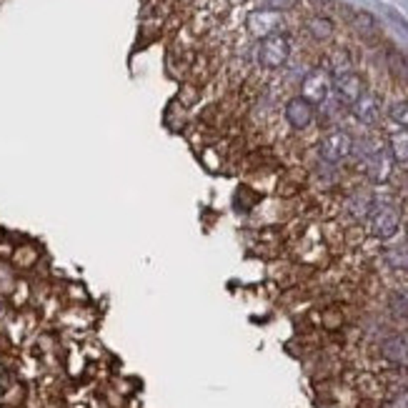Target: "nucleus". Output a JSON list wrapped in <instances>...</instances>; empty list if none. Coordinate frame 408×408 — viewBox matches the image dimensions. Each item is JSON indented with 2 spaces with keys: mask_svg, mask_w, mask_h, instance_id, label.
Returning a JSON list of instances; mask_svg holds the SVG:
<instances>
[{
  "mask_svg": "<svg viewBox=\"0 0 408 408\" xmlns=\"http://www.w3.org/2000/svg\"><path fill=\"white\" fill-rule=\"evenodd\" d=\"M290 55V40L283 33H276V35H268V38L261 40L258 45V63L268 70H276L280 65H285Z\"/></svg>",
  "mask_w": 408,
  "mask_h": 408,
  "instance_id": "nucleus-1",
  "label": "nucleus"
},
{
  "mask_svg": "<svg viewBox=\"0 0 408 408\" xmlns=\"http://www.w3.org/2000/svg\"><path fill=\"white\" fill-rule=\"evenodd\" d=\"M401 213L393 205H381V208L370 210V233L376 238H391L398 231Z\"/></svg>",
  "mask_w": 408,
  "mask_h": 408,
  "instance_id": "nucleus-5",
  "label": "nucleus"
},
{
  "mask_svg": "<svg viewBox=\"0 0 408 408\" xmlns=\"http://www.w3.org/2000/svg\"><path fill=\"white\" fill-rule=\"evenodd\" d=\"M406 238H408V228H406Z\"/></svg>",
  "mask_w": 408,
  "mask_h": 408,
  "instance_id": "nucleus-18",
  "label": "nucleus"
},
{
  "mask_svg": "<svg viewBox=\"0 0 408 408\" xmlns=\"http://www.w3.org/2000/svg\"><path fill=\"white\" fill-rule=\"evenodd\" d=\"M388 153L401 163L408 161V130H398L391 135V151Z\"/></svg>",
  "mask_w": 408,
  "mask_h": 408,
  "instance_id": "nucleus-12",
  "label": "nucleus"
},
{
  "mask_svg": "<svg viewBox=\"0 0 408 408\" xmlns=\"http://www.w3.org/2000/svg\"><path fill=\"white\" fill-rule=\"evenodd\" d=\"M353 28L361 33V35H363V38H376V33H378L376 18L370 16V13H366V11H361V13H356V16H353Z\"/></svg>",
  "mask_w": 408,
  "mask_h": 408,
  "instance_id": "nucleus-11",
  "label": "nucleus"
},
{
  "mask_svg": "<svg viewBox=\"0 0 408 408\" xmlns=\"http://www.w3.org/2000/svg\"><path fill=\"white\" fill-rule=\"evenodd\" d=\"M333 88H336V96H339L344 103H348V106H353V103L366 93L363 78H361L358 73H353V70L339 73V76L333 78Z\"/></svg>",
  "mask_w": 408,
  "mask_h": 408,
  "instance_id": "nucleus-6",
  "label": "nucleus"
},
{
  "mask_svg": "<svg viewBox=\"0 0 408 408\" xmlns=\"http://www.w3.org/2000/svg\"><path fill=\"white\" fill-rule=\"evenodd\" d=\"M246 28L253 38H268V35H276L283 28V16L276 11H268V8H261V11L248 13L246 18Z\"/></svg>",
  "mask_w": 408,
  "mask_h": 408,
  "instance_id": "nucleus-3",
  "label": "nucleus"
},
{
  "mask_svg": "<svg viewBox=\"0 0 408 408\" xmlns=\"http://www.w3.org/2000/svg\"><path fill=\"white\" fill-rule=\"evenodd\" d=\"M308 33H311L316 40H328L333 35V21H328V18H311L308 21Z\"/></svg>",
  "mask_w": 408,
  "mask_h": 408,
  "instance_id": "nucleus-13",
  "label": "nucleus"
},
{
  "mask_svg": "<svg viewBox=\"0 0 408 408\" xmlns=\"http://www.w3.org/2000/svg\"><path fill=\"white\" fill-rule=\"evenodd\" d=\"M366 171H368V178L373 183H386L393 171V156L388 151H383V148H378V151H373L368 156Z\"/></svg>",
  "mask_w": 408,
  "mask_h": 408,
  "instance_id": "nucleus-8",
  "label": "nucleus"
},
{
  "mask_svg": "<svg viewBox=\"0 0 408 408\" xmlns=\"http://www.w3.org/2000/svg\"><path fill=\"white\" fill-rule=\"evenodd\" d=\"M386 258L393 268H401V271L408 268V248H393V251H388Z\"/></svg>",
  "mask_w": 408,
  "mask_h": 408,
  "instance_id": "nucleus-16",
  "label": "nucleus"
},
{
  "mask_svg": "<svg viewBox=\"0 0 408 408\" xmlns=\"http://www.w3.org/2000/svg\"><path fill=\"white\" fill-rule=\"evenodd\" d=\"M331 86H333L331 76H328L326 70L316 68V70H311L306 78H303L301 98L311 103V106H318V103H323L328 98V93H331Z\"/></svg>",
  "mask_w": 408,
  "mask_h": 408,
  "instance_id": "nucleus-4",
  "label": "nucleus"
},
{
  "mask_svg": "<svg viewBox=\"0 0 408 408\" xmlns=\"http://www.w3.org/2000/svg\"><path fill=\"white\" fill-rule=\"evenodd\" d=\"M351 151H353V138L346 130H331L318 143V156L326 163H341L351 156Z\"/></svg>",
  "mask_w": 408,
  "mask_h": 408,
  "instance_id": "nucleus-2",
  "label": "nucleus"
},
{
  "mask_svg": "<svg viewBox=\"0 0 408 408\" xmlns=\"http://www.w3.org/2000/svg\"><path fill=\"white\" fill-rule=\"evenodd\" d=\"M313 113H316L313 106L308 101H303L301 96L290 98V101L285 103V120H288V125L295 130L308 128V125L313 123Z\"/></svg>",
  "mask_w": 408,
  "mask_h": 408,
  "instance_id": "nucleus-7",
  "label": "nucleus"
},
{
  "mask_svg": "<svg viewBox=\"0 0 408 408\" xmlns=\"http://www.w3.org/2000/svg\"><path fill=\"white\" fill-rule=\"evenodd\" d=\"M388 115L396 125H401L403 130H408V101H401V103H393L388 108Z\"/></svg>",
  "mask_w": 408,
  "mask_h": 408,
  "instance_id": "nucleus-15",
  "label": "nucleus"
},
{
  "mask_svg": "<svg viewBox=\"0 0 408 408\" xmlns=\"http://www.w3.org/2000/svg\"><path fill=\"white\" fill-rule=\"evenodd\" d=\"M388 65H391L393 76L408 81V55H401L398 50H391V53H388Z\"/></svg>",
  "mask_w": 408,
  "mask_h": 408,
  "instance_id": "nucleus-14",
  "label": "nucleus"
},
{
  "mask_svg": "<svg viewBox=\"0 0 408 408\" xmlns=\"http://www.w3.org/2000/svg\"><path fill=\"white\" fill-rule=\"evenodd\" d=\"M353 115L363 125H376L381 118V101L373 93H363L358 101L353 103Z\"/></svg>",
  "mask_w": 408,
  "mask_h": 408,
  "instance_id": "nucleus-9",
  "label": "nucleus"
},
{
  "mask_svg": "<svg viewBox=\"0 0 408 408\" xmlns=\"http://www.w3.org/2000/svg\"><path fill=\"white\" fill-rule=\"evenodd\" d=\"M268 11H276V13H283V11H290V8L298 3V0H261Z\"/></svg>",
  "mask_w": 408,
  "mask_h": 408,
  "instance_id": "nucleus-17",
  "label": "nucleus"
},
{
  "mask_svg": "<svg viewBox=\"0 0 408 408\" xmlns=\"http://www.w3.org/2000/svg\"><path fill=\"white\" fill-rule=\"evenodd\" d=\"M381 353H383V358H388L391 363L408 366V339H403V336H391V339L383 341Z\"/></svg>",
  "mask_w": 408,
  "mask_h": 408,
  "instance_id": "nucleus-10",
  "label": "nucleus"
}]
</instances>
